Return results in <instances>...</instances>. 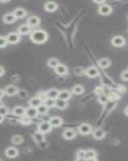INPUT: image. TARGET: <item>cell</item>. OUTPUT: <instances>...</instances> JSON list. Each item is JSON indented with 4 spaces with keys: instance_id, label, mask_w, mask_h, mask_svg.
<instances>
[{
    "instance_id": "obj_9",
    "label": "cell",
    "mask_w": 128,
    "mask_h": 161,
    "mask_svg": "<svg viewBox=\"0 0 128 161\" xmlns=\"http://www.w3.org/2000/svg\"><path fill=\"white\" fill-rule=\"evenodd\" d=\"M5 155H6L8 158L13 159V158H16V156L19 155V151L16 149V147H10L7 148L6 151H5Z\"/></svg>"
},
{
    "instance_id": "obj_12",
    "label": "cell",
    "mask_w": 128,
    "mask_h": 161,
    "mask_svg": "<svg viewBox=\"0 0 128 161\" xmlns=\"http://www.w3.org/2000/svg\"><path fill=\"white\" fill-rule=\"evenodd\" d=\"M59 93H60V91L57 90V89H51L46 93L47 98L57 100V99H58Z\"/></svg>"
},
{
    "instance_id": "obj_27",
    "label": "cell",
    "mask_w": 128,
    "mask_h": 161,
    "mask_svg": "<svg viewBox=\"0 0 128 161\" xmlns=\"http://www.w3.org/2000/svg\"><path fill=\"white\" fill-rule=\"evenodd\" d=\"M67 106H68V102H67V101H64V100L59 99V98L56 100V106H57L59 109L63 110V109L66 108Z\"/></svg>"
},
{
    "instance_id": "obj_39",
    "label": "cell",
    "mask_w": 128,
    "mask_h": 161,
    "mask_svg": "<svg viewBox=\"0 0 128 161\" xmlns=\"http://www.w3.org/2000/svg\"><path fill=\"white\" fill-rule=\"evenodd\" d=\"M121 77H122L123 80H124V81H128V70H125L124 72L122 73Z\"/></svg>"
},
{
    "instance_id": "obj_45",
    "label": "cell",
    "mask_w": 128,
    "mask_h": 161,
    "mask_svg": "<svg viewBox=\"0 0 128 161\" xmlns=\"http://www.w3.org/2000/svg\"><path fill=\"white\" fill-rule=\"evenodd\" d=\"M125 114L128 115V106L126 107V109H125Z\"/></svg>"
},
{
    "instance_id": "obj_42",
    "label": "cell",
    "mask_w": 128,
    "mask_h": 161,
    "mask_svg": "<svg viewBox=\"0 0 128 161\" xmlns=\"http://www.w3.org/2000/svg\"><path fill=\"white\" fill-rule=\"evenodd\" d=\"M5 94V93H4V90H2V89H0V99L3 97V95Z\"/></svg>"
},
{
    "instance_id": "obj_46",
    "label": "cell",
    "mask_w": 128,
    "mask_h": 161,
    "mask_svg": "<svg viewBox=\"0 0 128 161\" xmlns=\"http://www.w3.org/2000/svg\"><path fill=\"white\" fill-rule=\"evenodd\" d=\"M3 106V104H2V102H1V101H0V106Z\"/></svg>"
},
{
    "instance_id": "obj_28",
    "label": "cell",
    "mask_w": 128,
    "mask_h": 161,
    "mask_svg": "<svg viewBox=\"0 0 128 161\" xmlns=\"http://www.w3.org/2000/svg\"><path fill=\"white\" fill-rule=\"evenodd\" d=\"M60 65V61L56 58H51L48 60V65L52 69H56Z\"/></svg>"
},
{
    "instance_id": "obj_41",
    "label": "cell",
    "mask_w": 128,
    "mask_h": 161,
    "mask_svg": "<svg viewBox=\"0 0 128 161\" xmlns=\"http://www.w3.org/2000/svg\"><path fill=\"white\" fill-rule=\"evenodd\" d=\"M4 73H5V71H4V69L3 68V67L0 66V77H2V76L4 74Z\"/></svg>"
},
{
    "instance_id": "obj_29",
    "label": "cell",
    "mask_w": 128,
    "mask_h": 161,
    "mask_svg": "<svg viewBox=\"0 0 128 161\" xmlns=\"http://www.w3.org/2000/svg\"><path fill=\"white\" fill-rule=\"evenodd\" d=\"M12 143L16 145H20L23 142V139L22 136H20L19 135H14L12 139Z\"/></svg>"
},
{
    "instance_id": "obj_13",
    "label": "cell",
    "mask_w": 128,
    "mask_h": 161,
    "mask_svg": "<svg viewBox=\"0 0 128 161\" xmlns=\"http://www.w3.org/2000/svg\"><path fill=\"white\" fill-rule=\"evenodd\" d=\"M63 136L65 139H73L74 138L76 137V133H75V131H74V130L71 129V128H68V129H66L64 130V132H63Z\"/></svg>"
},
{
    "instance_id": "obj_20",
    "label": "cell",
    "mask_w": 128,
    "mask_h": 161,
    "mask_svg": "<svg viewBox=\"0 0 128 161\" xmlns=\"http://www.w3.org/2000/svg\"><path fill=\"white\" fill-rule=\"evenodd\" d=\"M44 9L45 11L48 12H53L57 9V4L55 2H48L44 5Z\"/></svg>"
},
{
    "instance_id": "obj_11",
    "label": "cell",
    "mask_w": 128,
    "mask_h": 161,
    "mask_svg": "<svg viewBox=\"0 0 128 161\" xmlns=\"http://www.w3.org/2000/svg\"><path fill=\"white\" fill-rule=\"evenodd\" d=\"M12 113L14 115H16L17 117H23L25 115V113H26V109L23 107V106H16L14 109H13V111Z\"/></svg>"
},
{
    "instance_id": "obj_8",
    "label": "cell",
    "mask_w": 128,
    "mask_h": 161,
    "mask_svg": "<svg viewBox=\"0 0 128 161\" xmlns=\"http://www.w3.org/2000/svg\"><path fill=\"white\" fill-rule=\"evenodd\" d=\"M85 74L87 75L89 77L93 78V77H96L99 75V72L95 66H90L85 70Z\"/></svg>"
},
{
    "instance_id": "obj_44",
    "label": "cell",
    "mask_w": 128,
    "mask_h": 161,
    "mask_svg": "<svg viewBox=\"0 0 128 161\" xmlns=\"http://www.w3.org/2000/svg\"><path fill=\"white\" fill-rule=\"evenodd\" d=\"M3 120H4V116H3V115L0 114V123H2Z\"/></svg>"
},
{
    "instance_id": "obj_40",
    "label": "cell",
    "mask_w": 128,
    "mask_h": 161,
    "mask_svg": "<svg viewBox=\"0 0 128 161\" xmlns=\"http://www.w3.org/2000/svg\"><path fill=\"white\" fill-rule=\"evenodd\" d=\"M118 96L116 94H110L108 96L109 100H115V99H118Z\"/></svg>"
},
{
    "instance_id": "obj_25",
    "label": "cell",
    "mask_w": 128,
    "mask_h": 161,
    "mask_svg": "<svg viewBox=\"0 0 128 161\" xmlns=\"http://www.w3.org/2000/svg\"><path fill=\"white\" fill-rule=\"evenodd\" d=\"M97 156V153L94 150L89 149L85 151V160H91V159H94Z\"/></svg>"
},
{
    "instance_id": "obj_6",
    "label": "cell",
    "mask_w": 128,
    "mask_h": 161,
    "mask_svg": "<svg viewBox=\"0 0 128 161\" xmlns=\"http://www.w3.org/2000/svg\"><path fill=\"white\" fill-rule=\"evenodd\" d=\"M92 127L88 123H82L78 127V131L82 135H88L91 132Z\"/></svg>"
},
{
    "instance_id": "obj_32",
    "label": "cell",
    "mask_w": 128,
    "mask_h": 161,
    "mask_svg": "<svg viewBox=\"0 0 128 161\" xmlns=\"http://www.w3.org/2000/svg\"><path fill=\"white\" fill-rule=\"evenodd\" d=\"M45 106L49 108V107H53V106H56V100H52V99H49V98H47L46 100L44 101V103Z\"/></svg>"
},
{
    "instance_id": "obj_1",
    "label": "cell",
    "mask_w": 128,
    "mask_h": 161,
    "mask_svg": "<svg viewBox=\"0 0 128 161\" xmlns=\"http://www.w3.org/2000/svg\"><path fill=\"white\" fill-rule=\"evenodd\" d=\"M48 34L46 32L43 31V30H36L34 32H31V39L32 42L35 43H45L48 39Z\"/></svg>"
},
{
    "instance_id": "obj_16",
    "label": "cell",
    "mask_w": 128,
    "mask_h": 161,
    "mask_svg": "<svg viewBox=\"0 0 128 161\" xmlns=\"http://www.w3.org/2000/svg\"><path fill=\"white\" fill-rule=\"evenodd\" d=\"M38 111H37V109L36 108H34V107H31V106H29L28 108L26 109V113H25V115L28 116L29 118H35L37 115H38Z\"/></svg>"
},
{
    "instance_id": "obj_33",
    "label": "cell",
    "mask_w": 128,
    "mask_h": 161,
    "mask_svg": "<svg viewBox=\"0 0 128 161\" xmlns=\"http://www.w3.org/2000/svg\"><path fill=\"white\" fill-rule=\"evenodd\" d=\"M35 140L37 142H39V143H42L44 142V134L40 133V132H36L35 134Z\"/></svg>"
},
{
    "instance_id": "obj_10",
    "label": "cell",
    "mask_w": 128,
    "mask_h": 161,
    "mask_svg": "<svg viewBox=\"0 0 128 161\" xmlns=\"http://www.w3.org/2000/svg\"><path fill=\"white\" fill-rule=\"evenodd\" d=\"M49 123L52 126V127H58V126H61L63 123V119L61 117H57L55 116L52 118H50L49 120Z\"/></svg>"
},
{
    "instance_id": "obj_22",
    "label": "cell",
    "mask_w": 128,
    "mask_h": 161,
    "mask_svg": "<svg viewBox=\"0 0 128 161\" xmlns=\"http://www.w3.org/2000/svg\"><path fill=\"white\" fill-rule=\"evenodd\" d=\"M42 103V101H41L38 97H34V98H31L30 101H29V105H30V106L34 107V108H37V107L39 106H40Z\"/></svg>"
},
{
    "instance_id": "obj_2",
    "label": "cell",
    "mask_w": 128,
    "mask_h": 161,
    "mask_svg": "<svg viewBox=\"0 0 128 161\" xmlns=\"http://www.w3.org/2000/svg\"><path fill=\"white\" fill-rule=\"evenodd\" d=\"M98 12L101 16H108L110 14H111L112 12V7L111 6H110L108 4H101L99 6L98 8Z\"/></svg>"
},
{
    "instance_id": "obj_14",
    "label": "cell",
    "mask_w": 128,
    "mask_h": 161,
    "mask_svg": "<svg viewBox=\"0 0 128 161\" xmlns=\"http://www.w3.org/2000/svg\"><path fill=\"white\" fill-rule=\"evenodd\" d=\"M40 23V20H39V17L37 16H31L28 20H27V25L30 26V27H36L38 26Z\"/></svg>"
},
{
    "instance_id": "obj_31",
    "label": "cell",
    "mask_w": 128,
    "mask_h": 161,
    "mask_svg": "<svg viewBox=\"0 0 128 161\" xmlns=\"http://www.w3.org/2000/svg\"><path fill=\"white\" fill-rule=\"evenodd\" d=\"M36 109H37V111H38V114H46L47 112H48V108L44 103H42L40 106H38Z\"/></svg>"
},
{
    "instance_id": "obj_38",
    "label": "cell",
    "mask_w": 128,
    "mask_h": 161,
    "mask_svg": "<svg viewBox=\"0 0 128 161\" xmlns=\"http://www.w3.org/2000/svg\"><path fill=\"white\" fill-rule=\"evenodd\" d=\"M85 150H79L77 153V156L78 158H85Z\"/></svg>"
},
{
    "instance_id": "obj_47",
    "label": "cell",
    "mask_w": 128,
    "mask_h": 161,
    "mask_svg": "<svg viewBox=\"0 0 128 161\" xmlns=\"http://www.w3.org/2000/svg\"><path fill=\"white\" fill-rule=\"evenodd\" d=\"M0 161H2V160H0Z\"/></svg>"
},
{
    "instance_id": "obj_37",
    "label": "cell",
    "mask_w": 128,
    "mask_h": 161,
    "mask_svg": "<svg viewBox=\"0 0 128 161\" xmlns=\"http://www.w3.org/2000/svg\"><path fill=\"white\" fill-rule=\"evenodd\" d=\"M17 94L19 95V97L21 98H25L27 96V92L25 90H19L18 94Z\"/></svg>"
},
{
    "instance_id": "obj_18",
    "label": "cell",
    "mask_w": 128,
    "mask_h": 161,
    "mask_svg": "<svg viewBox=\"0 0 128 161\" xmlns=\"http://www.w3.org/2000/svg\"><path fill=\"white\" fill-rule=\"evenodd\" d=\"M55 72L58 75H65L68 73V68L65 65L60 64L55 69Z\"/></svg>"
},
{
    "instance_id": "obj_21",
    "label": "cell",
    "mask_w": 128,
    "mask_h": 161,
    "mask_svg": "<svg viewBox=\"0 0 128 161\" xmlns=\"http://www.w3.org/2000/svg\"><path fill=\"white\" fill-rule=\"evenodd\" d=\"M3 22L6 24H12L16 20V18L13 13H7L3 16Z\"/></svg>"
},
{
    "instance_id": "obj_43",
    "label": "cell",
    "mask_w": 128,
    "mask_h": 161,
    "mask_svg": "<svg viewBox=\"0 0 128 161\" xmlns=\"http://www.w3.org/2000/svg\"><path fill=\"white\" fill-rule=\"evenodd\" d=\"M76 161H87V160H85V158H78Z\"/></svg>"
},
{
    "instance_id": "obj_35",
    "label": "cell",
    "mask_w": 128,
    "mask_h": 161,
    "mask_svg": "<svg viewBox=\"0 0 128 161\" xmlns=\"http://www.w3.org/2000/svg\"><path fill=\"white\" fill-rule=\"evenodd\" d=\"M7 38H6V37H4V36L0 35V48L6 47V46H7Z\"/></svg>"
},
{
    "instance_id": "obj_26",
    "label": "cell",
    "mask_w": 128,
    "mask_h": 161,
    "mask_svg": "<svg viewBox=\"0 0 128 161\" xmlns=\"http://www.w3.org/2000/svg\"><path fill=\"white\" fill-rule=\"evenodd\" d=\"M72 92L74 93V94H83V92H84V87L81 86V85H76V86H74L73 87Z\"/></svg>"
},
{
    "instance_id": "obj_15",
    "label": "cell",
    "mask_w": 128,
    "mask_h": 161,
    "mask_svg": "<svg viewBox=\"0 0 128 161\" xmlns=\"http://www.w3.org/2000/svg\"><path fill=\"white\" fill-rule=\"evenodd\" d=\"M14 16L16 17V19H21V18H23L25 17L26 15H27V12L25 11V9L21 7H18L16 8V10L13 12Z\"/></svg>"
},
{
    "instance_id": "obj_19",
    "label": "cell",
    "mask_w": 128,
    "mask_h": 161,
    "mask_svg": "<svg viewBox=\"0 0 128 161\" xmlns=\"http://www.w3.org/2000/svg\"><path fill=\"white\" fill-rule=\"evenodd\" d=\"M31 32V27L28 26L27 24L21 25L20 28H18V33L20 35H27Z\"/></svg>"
},
{
    "instance_id": "obj_36",
    "label": "cell",
    "mask_w": 128,
    "mask_h": 161,
    "mask_svg": "<svg viewBox=\"0 0 128 161\" xmlns=\"http://www.w3.org/2000/svg\"><path fill=\"white\" fill-rule=\"evenodd\" d=\"M7 114H8V109L7 108V106H3V105L0 106V114L5 117Z\"/></svg>"
},
{
    "instance_id": "obj_3",
    "label": "cell",
    "mask_w": 128,
    "mask_h": 161,
    "mask_svg": "<svg viewBox=\"0 0 128 161\" xmlns=\"http://www.w3.org/2000/svg\"><path fill=\"white\" fill-rule=\"evenodd\" d=\"M6 38L7 40V43L15 44L20 40V35L18 32H12V33L8 34Z\"/></svg>"
},
{
    "instance_id": "obj_5",
    "label": "cell",
    "mask_w": 128,
    "mask_h": 161,
    "mask_svg": "<svg viewBox=\"0 0 128 161\" xmlns=\"http://www.w3.org/2000/svg\"><path fill=\"white\" fill-rule=\"evenodd\" d=\"M52 126L50 125L49 122H40L38 126V131L42 134L48 133L52 130Z\"/></svg>"
},
{
    "instance_id": "obj_7",
    "label": "cell",
    "mask_w": 128,
    "mask_h": 161,
    "mask_svg": "<svg viewBox=\"0 0 128 161\" xmlns=\"http://www.w3.org/2000/svg\"><path fill=\"white\" fill-rule=\"evenodd\" d=\"M18 92H19V89L16 86H13V85L7 86L4 90L5 94L8 95V96H13V95L17 94Z\"/></svg>"
},
{
    "instance_id": "obj_34",
    "label": "cell",
    "mask_w": 128,
    "mask_h": 161,
    "mask_svg": "<svg viewBox=\"0 0 128 161\" xmlns=\"http://www.w3.org/2000/svg\"><path fill=\"white\" fill-rule=\"evenodd\" d=\"M108 96H106L105 94L99 95L98 97V102H100L101 104H106V102H108Z\"/></svg>"
},
{
    "instance_id": "obj_4",
    "label": "cell",
    "mask_w": 128,
    "mask_h": 161,
    "mask_svg": "<svg viewBox=\"0 0 128 161\" xmlns=\"http://www.w3.org/2000/svg\"><path fill=\"white\" fill-rule=\"evenodd\" d=\"M126 43L124 37L121 36V35H116L114 37H113L111 39V43L114 47H123Z\"/></svg>"
},
{
    "instance_id": "obj_17",
    "label": "cell",
    "mask_w": 128,
    "mask_h": 161,
    "mask_svg": "<svg viewBox=\"0 0 128 161\" xmlns=\"http://www.w3.org/2000/svg\"><path fill=\"white\" fill-rule=\"evenodd\" d=\"M106 136L105 130L101 128H97L93 132V137L96 139H101Z\"/></svg>"
},
{
    "instance_id": "obj_24",
    "label": "cell",
    "mask_w": 128,
    "mask_h": 161,
    "mask_svg": "<svg viewBox=\"0 0 128 161\" xmlns=\"http://www.w3.org/2000/svg\"><path fill=\"white\" fill-rule=\"evenodd\" d=\"M97 64H98L100 68L106 69V68H108L110 65V60L107 58H101L97 61Z\"/></svg>"
},
{
    "instance_id": "obj_30",
    "label": "cell",
    "mask_w": 128,
    "mask_h": 161,
    "mask_svg": "<svg viewBox=\"0 0 128 161\" xmlns=\"http://www.w3.org/2000/svg\"><path fill=\"white\" fill-rule=\"evenodd\" d=\"M20 123L23 124V125H30L31 123V118H29L27 115H24L23 117H21V119H20Z\"/></svg>"
},
{
    "instance_id": "obj_23",
    "label": "cell",
    "mask_w": 128,
    "mask_h": 161,
    "mask_svg": "<svg viewBox=\"0 0 128 161\" xmlns=\"http://www.w3.org/2000/svg\"><path fill=\"white\" fill-rule=\"evenodd\" d=\"M71 98V93L68 90H61L59 93L58 98L64 101H68Z\"/></svg>"
}]
</instances>
